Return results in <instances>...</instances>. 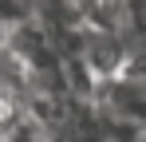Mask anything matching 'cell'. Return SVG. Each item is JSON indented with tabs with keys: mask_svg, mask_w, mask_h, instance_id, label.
<instances>
[{
	"mask_svg": "<svg viewBox=\"0 0 146 142\" xmlns=\"http://www.w3.org/2000/svg\"><path fill=\"white\" fill-rule=\"evenodd\" d=\"M99 118L107 126H119L130 134H146V79L122 71L115 79H107L95 95Z\"/></svg>",
	"mask_w": 146,
	"mask_h": 142,
	"instance_id": "cell-1",
	"label": "cell"
},
{
	"mask_svg": "<svg viewBox=\"0 0 146 142\" xmlns=\"http://www.w3.org/2000/svg\"><path fill=\"white\" fill-rule=\"evenodd\" d=\"M32 20H40V0H0V28L4 32H16Z\"/></svg>",
	"mask_w": 146,
	"mask_h": 142,
	"instance_id": "cell-2",
	"label": "cell"
}]
</instances>
